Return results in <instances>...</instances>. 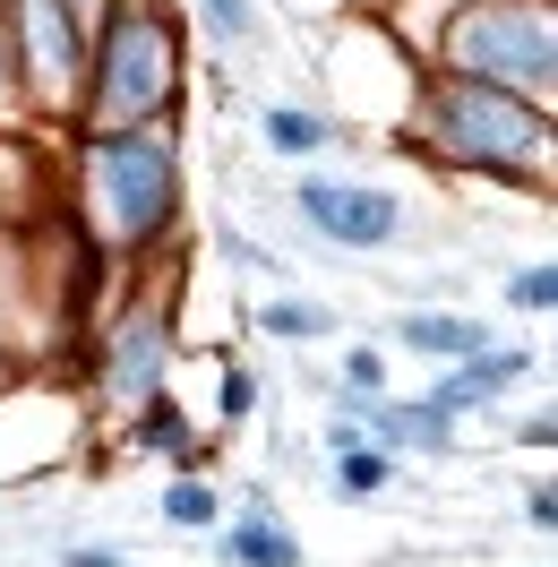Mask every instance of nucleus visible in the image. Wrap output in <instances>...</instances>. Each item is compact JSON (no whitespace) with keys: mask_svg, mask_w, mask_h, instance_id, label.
I'll list each match as a JSON object with an SVG mask.
<instances>
[{"mask_svg":"<svg viewBox=\"0 0 558 567\" xmlns=\"http://www.w3.org/2000/svg\"><path fill=\"white\" fill-rule=\"evenodd\" d=\"M455 61L482 86H550V9L541 0H482L455 27Z\"/></svg>","mask_w":558,"mask_h":567,"instance_id":"nucleus-1","label":"nucleus"},{"mask_svg":"<svg viewBox=\"0 0 558 567\" xmlns=\"http://www.w3.org/2000/svg\"><path fill=\"white\" fill-rule=\"evenodd\" d=\"M438 121H447L455 155H482V164H507V173H533L541 146H550L541 112L507 104V86H482V78L447 86V95H438Z\"/></svg>","mask_w":558,"mask_h":567,"instance_id":"nucleus-2","label":"nucleus"},{"mask_svg":"<svg viewBox=\"0 0 558 567\" xmlns=\"http://www.w3.org/2000/svg\"><path fill=\"white\" fill-rule=\"evenodd\" d=\"M95 189H104L112 224L138 241V233H155V224L173 215V155L155 138H138V130H112V138L95 146Z\"/></svg>","mask_w":558,"mask_h":567,"instance_id":"nucleus-3","label":"nucleus"},{"mask_svg":"<svg viewBox=\"0 0 558 567\" xmlns=\"http://www.w3.org/2000/svg\"><path fill=\"white\" fill-rule=\"evenodd\" d=\"M173 86V35L155 18H121L104 52V121H138V112L164 104Z\"/></svg>","mask_w":558,"mask_h":567,"instance_id":"nucleus-4","label":"nucleus"},{"mask_svg":"<svg viewBox=\"0 0 558 567\" xmlns=\"http://www.w3.org/2000/svg\"><path fill=\"white\" fill-rule=\"evenodd\" d=\"M301 215H310L327 241H352V249L395 241V224H404L386 189H344V181H310V189H301Z\"/></svg>","mask_w":558,"mask_h":567,"instance_id":"nucleus-5","label":"nucleus"},{"mask_svg":"<svg viewBox=\"0 0 558 567\" xmlns=\"http://www.w3.org/2000/svg\"><path fill=\"white\" fill-rule=\"evenodd\" d=\"M155 379H164V327H155V319H130V327H121V353H112V388L130 395V404H146Z\"/></svg>","mask_w":558,"mask_h":567,"instance_id":"nucleus-6","label":"nucleus"},{"mask_svg":"<svg viewBox=\"0 0 558 567\" xmlns=\"http://www.w3.org/2000/svg\"><path fill=\"white\" fill-rule=\"evenodd\" d=\"M232 559H241V567H301V550H292V533H283V525L249 516V525L232 533Z\"/></svg>","mask_w":558,"mask_h":567,"instance_id":"nucleus-7","label":"nucleus"},{"mask_svg":"<svg viewBox=\"0 0 558 567\" xmlns=\"http://www.w3.org/2000/svg\"><path fill=\"white\" fill-rule=\"evenodd\" d=\"M404 344H413V353H482V327H464V319H404Z\"/></svg>","mask_w":558,"mask_h":567,"instance_id":"nucleus-8","label":"nucleus"},{"mask_svg":"<svg viewBox=\"0 0 558 567\" xmlns=\"http://www.w3.org/2000/svg\"><path fill=\"white\" fill-rule=\"evenodd\" d=\"M35 52H43V70H52V78L78 70V43H70V18H61V9H35Z\"/></svg>","mask_w":558,"mask_h":567,"instance_id":"nucleus-9","label":"nucleus"},{"mask_svg":"<svg viewBox=\"0 0 558 567\" xmlns=\"http://www.w3.org/2000/svg\"><path fill=\"white\" fill-rule=\"evenodd\" d=\"M386 447L395 439H413V447H447V422H438V404H413V413H386Z\"/></svg>","mask_w":558,"mask_h":567,"instance_id":"nucleus-10","label":"nucleus"},{"mask_svg":"<svg viewBox=\"0 0 558 567\" xmlns=\"http://www.w3.org/2000/svg\"><path fill=\"white\" fill-rule=\"evenodd\" d=\"M267 130H276V146H283V155H310V146H327V130H318L310 112H276Z\"/></svg>","mask_w":558,"mask_h":567,"instance_id":"nucleus-11","label":"nucleus"},{"mask_svg":"<svg viewBox=\"0 0 558 567\" xmlns=\"http://www.w3.org/2000/svg\"><path fill=\"white\" fill-rule=\"evenodd\" d=\"M507 301H516V310H550V301H558V276H550V267H524V276L507 284Z\"/></svg>","mask_w":558,"mask_h":567,"instance_id":"nucleus-12","label":"nucleus"},{"mask_svg":"<svg viewBox=\"0 0 558 567\" xmlns=\"http://www.w3.org/2000/svg\"><path fill=\"white\" fill-rule=\"evenodd\" d=\"M164 516H173V525H207V516H215V491H198V482H180V491L164 498Z\"/></svg>","mask_w":558,"mask_h":567,"instance_id":"nucleus-13","label":"nucleus"},{"mask_svg":"<svg viewBox=\"0 0 558 567\" xmlns=\"http://www.w3.org/2000/svg\"><path fill=\"white\" fill-rule=\"evenodd\" d=\"M198 9H207V27H215L224 43H232V35L249 27V0H198Z\"/></svg>","mask_w":558,"mask_h":567,"instance_id":"nucleus-14","label":"nucleus"},{"mask_svg":"<svg viewBox=\"0 0 558 567\" xmlns=\"http://www.w3.org/2000/svg\"><path fill=\"white\" fill-rule=\"evenodd\" d=\"M267 327H276V336H318V310H301V301H283V310H267Z\"/></svg>","mask_w":558,"mask_h":567,"instance_id":"nucleus-15","label":"nucleus"},{"mask_svg":"<svg viewBox=\"0 0 558 567\" xmlns=\"http://www.w3.org/2000/svg\"><path fill=\"white\" fill-rule=\"evenodd\" d=\"M379 482H386V464L352 447V456H344V491H379Z\"/></svg>","mask_w":558,"mask_h":567,"instance_id":"nucleus-16","label":"nucleus"}]
</instances>
